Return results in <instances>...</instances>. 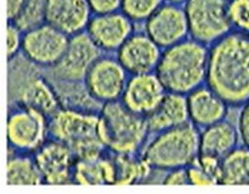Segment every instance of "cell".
<instances>
[{"mask_svg":"<svg viewBox=\"0 0 249 194\" xmlns=\"http://www.w3.org/2000/svg\"><path fill=\"white\" fill-rule=\"evenodd\" d=\"M21 30L13 23L10 22L6 30V48H8V56L9 59L14 58L18 51L21 49L22 47V38Z\"/></svg>","mask_w":249,"mask_h":194,"instance_id":"obj_29","label":"cell"},{"mask_svg":"<svg viewBox=\"0 0 249 194\" xmlns=\"http://www.w3.org/2000/svg\"><path fill=\"white\" fill-rule=\"evenodd\" d=\"M149 132H160L189 122L187 97L167 92L153 112L145 115Z\"/></svg>","mask_w":249,"mask_h":194,"instance_id":"obj_18","label":"cell"},{"mask_svg":"<svg viewBox=\"0 0 249 194\" xmlns=\"http://www.w3.org/2000/svg\"><path fill=\"white\" fill-rule=\"evenodd\" d=\"M88 34L101 50H118L134 34V22L123 13L114 12L90 18Z\"/></svg>","mask_w":249,"mask_h":194,"instance_id":"obj_15","label":"cell"},{"mask_svg":"<svg viewBox=\"0 0 249 194\" xmlns=\"http://www.w3.org/2000/svg\"><path fill=\"white\" fill-rule=\"evenodd\" d=\"M90 14L88 0H48L45 22L73 36L88 28Z\"/></svg>","mask_w":249,"mask_h":194,"instance_id":"obj_16","label":"cell"},{"mask_svg":"<svg viewBox=\"0 0 249 194\" xmlns=\"http://www.w3.org/2000/svg\"><path fill=\"white\" fill-rule=\"evenodd\" d=\"M69 40L68 35L45 22L24 32L21 49L31 62L52 67L64 55Z\"/></svg>","mask_w":249,"mask_h":194,"instance_id":"obj_9","label":"cell"},{"mask_svg":"<svg viewBox=\"0 0 249 194\" xmlns=\"http://www.w3.org/2000/svg\"><path fill=\"white\" fill-rule=\"evenodd\" d=\"M50 133L77 159L99 157L107 149L100 134V116L93 112L61 107L51 116Z\"/></svg>","mask_w":249,"mask_h":194,"instance_id":"obj_3","label":"cell"},{"mask_svg":"<svg viewBox=\"0 0 249 194\" xmlns=\"http://www.w3.org/2000/svg\"><path fill=\"white\" fill-rule=\"evenodd\" d=\"M99 116L101 139L114 154H135L150 133L145 116L129 111L118 100L103 104Z\"/></svg>","mask_w":249,"mask_h":194,"instance_id":"obj_5","label":"cell"},{"mask_svg":"<svg viewBox=\"0 0 249 194\" xmlns=\"http://www.w3.org/2000/svg\"><path fill=\"white\" fill-rule=\"evenodd\" d=\"M166 2H168V3H173V4H178V5H180V4H184L187 0H165Z\"/></svg>","mask_w":249,"mask_h":194,"instance_id":"obj_34","label":"cell"},{"mask_svg":"<svg viewBox=\"0 0 249 194\" xmlns=\"http://www.w3.org/2000/svg\"><path fill=\"white\" fill-rule=\"evenodd\" d=\"M21 106L34 108L48 118L61 108V102L54 85L42 77H35L24 84L19 95Z\"/></svg>","mask_w":249,"mask_h":194,"instance_id":"obj_20","label":"cell"},{"mask_svg":"<svg viewBox=\"0 0 249 194\" xmlns=\"http://www.w3.org/2000/svg\"><path fill=\"white\" fill-rule=\"evenodd\" d=\"M187 174H188V179H189V185H195V186H213L218 184L217 180H215L212 176L203 169V168L196 163L195 161L192 165L186 167Z\"/></svg>","mask_w":249,"mask_h":194,"instance_id":"obj_28","label":"cell"},{"mask_svg":"<svg viewBox=\"0 0 249 194\" xmlns=\"http://www.w3.org/2000/svg\"><path fill=\"white\" fill-rule=\"evenodd\" d=\"M34 160L40 171L43 183L68 185L74 183V169L77 158L70 148L58 140H52L36 150Z\"/></svg>","mask_w":249,"mask_h":194,"instance_id":"obj_11","label":"cell"},{"mask_svg":"<svg viewBox=\"0 0 249 194\" xmlns=\"http://www.w3.org/2000/svg\"><path fill=\"white\" fill-rule=\"evenodd\" d=\"M101 51L88 32L73 35L64 55L52 66L51 73L56 81L84 82L90 67L102 56Z\"/></svg>","mask_w":249,"mask_h":194,"instance_id":"obj_7","label":"cell"},{"mask_svg":"<svg viewBox=\"0 0 249 194\" xmlns=\"http://www.w3.org/2000/svg\"><path fill=\"white\" fill-rule=\"evenodd\" d=\"M238 130L242 143L249 147V102L242 106V111L239 116Z\"/></svg>","mask_w":249,"mask_h":194,"instance_id":"obj_31","label":"cell"},{"mask_svg":"<svg viewBox=\"0 0 249 194\" xmlns=\"http://www.w3.org/2000/svg\"><path fill=\"white\" fill-rule=\"evenodd\" d=\"M240 134L231 122L222 120L209 125L200 131V151L201 154L212 155L222 160L238 147Z\"/></svg>","mask_w":249,"mask_h":194,"instance_id":"obj_19","label":"cell"},{"mask_svg":"<svg viewBox=\"0 0 249 194\" xmlns=\"http://www.w3.org/2000/svg\"><path fill=\"white\" fill-rule=\"evenodd\" d=\"M91 13L96 15L108 14L121 9L122 0H88Z\"/></svg>","mask_w":249,"mask_h":194,"instance_id":"obj_30","label":"cell"},{"mask_svg":"<svg viewBox=\"0 0 249 194\" xmlns=\"http://www.w3.org/2000/svg\"><path fill=\"white\" fill-rule=\"evenodd\" d=\"M221 185H249V147H235L221 161Z\"/></svg>","mask_w":249,"mask_h":194,"instance_id":"obj_22","label":"cell"},{"mask_svg":"<svg viewBox=\"0 0 249 194\" xmlns=\"http://www.w3.org/2000/svg\"><path fill=\"white\" fill-rule=\"evenodd\" d=\"M113 159L116 166L115 185H134L142 183L149 178L153 168L140 155L135 154H114Z\"/></svg>","mask_w":249,"mask_h":194,"instance_id":"obj_23","label":"cell"},{"mask_svg":"<svg viewBox=\"0 0 249 194\" xmlns=\"http://www.w3.org/2000/svg\"><path fill=\"white\" fill-rule=\"evenodd\" d=\"M161 49L145 33H136L117 50V60L130 76L155 73Z\"/></svg>","mask_w":249,"mask_h":194,"instance_id":"obj_13","label":"cell"},{"mask_svg":"<svg viewBox=\"0 0 249 194\" xmlns=\"http://www.w3.org/2000/svg\"><path fill=\"white\" fill-rule=\"evenodd\" d=\"M127 80L126 70L117 58L101 56L90 67L84 84L90 96L103 105L121 98Z\"/></svg>","mask_w":249,"mask_h":194,"instance_id":"obj_10","label":"cell"},{"mask_svg":"<svg viewBox=\"0 0 249 194\" xmlns=\"http://www.w3.org/2000/svg\"><path fill=\"white\" fill-rule=\"evenodd\" d=\"M164 185H189L188 174L186 168H177V169L169 170L163 179Z\"/></svg>","mask_w":249,"mask_h":194,"instance_id":"obj_32","label":"cell"},{"mask_svg":"<svg viewBox=\"0 0 249 194\" xmlns=\"http://www.w3.org/2000/svg\"><path fill=\"white\" fill-rule=\"evenodd\" d=\"M48 0H25L22 9L14 21L22 32H27L43 24L45 21Z\"/></svg>","mask_w":249,"mask_h":194,"instance_id":"obj_25","label":"cell"},{"mask_svg":"<svg viewBox=\"0 0 249 194\" xmlns=\"http://www.w3.org/2000/svg\"><path fill=\"white\" fill-rule=\"evenodd\" d=\"M228 15L232 28L249 35V0L228 1Z\"/></svg>","mask_w":249,"mask_h":194,"instance_id":"obj_27","label":"cell"},{"mask_svg":"<svg viewBox=\"0 0 249 194\" xmlns=\"http://www.w3.org/2000/svg\"><path fill=\"white\" fill-rule=\"evenodd\" d=\"M25 0H8V18L9 21H14L20 13Z\"/></svg>","mask_w":249,"mask_h":194,"instance_id":"obj_33","label":"cell"},{"mask_svg":"<svg viewBox=\"0 0 249 194\" xmlns=\"http://www.w3.org/2000/svg\"><path fill=\"white\" fill-rule=\"evenodd\" d=\"M205 82L227 105L249 102V35L231 32L213 44Z\"/></svg>","mask_w":249,"mask_h":194,"instance_id":"obj_1","label":"cell"},{"mask_svg":"<svg viewBox=\"0 0 249 194\" xmlns=\"http://www.w3.org/2000/svg\"><path fill=\"white\" fill-rule=\"evenodd\" d=\"M43 183L40 171L34 159L24 155H15L9 158L6 164V184L32 185L36 186Z\"/></svg>","mask_w":249,"mask_h":194,"instance_id":"obj_24","label":"cell"},{"mask_svg":"<svg viewBox=\"0 0 249 194\" xmlns=\"http://www.w3.org/2000/svg\"><path fill=\"white\" fill-rule=\"evenodd\" d=\"M184 12L192 39L202 44H213L231 33L227 0H187Z\"/></svg>","mask_w":249,"mask_h":194,"instance_id":"obj_6","label":"cell"},{"mask_svg":"<svg viewBox=\"0 0 249 194\" xmlns=\"http://www.w3.org/2000/svg\"><path fill=\"white\" fill-rule=\"evenodd\" d=\"M186 97L189 122L198 128H205L225 120L228 105L207 85L196 88Z\"/></svg>","mask_w":249,"mask_h":194,"instance_id":"obj_17","label":"cell"},{"mask_svg":"<svg viewBox=\"0 0 249 194\" xmlns=\"http://www.w3.org/2000/svg\"><path fill=\"white\" fill-rule=\"evenodd\" d=\"M167 90L156 73L128 78L121 102L129 111L145 116L159 104Z\"/></svg>","mask_w":249,"mask_h":194,"instance_id":"obj_14","label":"cell"},{"mask_svg":"<svg viewBox=\"0 0 249 194\" xmlns=\"http://www.w3.org/2000/svg\"><path fill=\"white\" fill-rule=\"evenodd\" d=\"M50 132L48 116L34 108L20 106L11 113L6 126L9 144L20 151H36Z\"/></svg>","mask_w":249,"mask_h":194,"instance_id":"obj_8","label":"cell"},{"mask_svg":"<svg viewBox=\"0 0 249 194\" xmlns=\"http://www.w3.org/2000/svg\"><path fill=\"white\" fill-rule=\"evenodd\" d=\"M208 49L194 39H185L162 51L156 74L169 93L187 96L206 81Z\"/></svg>","mask_w":249,"mask_h":194,"instance_id":"obj_2","label":"cell"},{"mask_svg":"<svg viewBox=\"0 0 249 194\" xmlns=\"http://www.w3.org/2000/svg\"><path fill=\"white\" fill-rule=\"evenodd\" d=\"M145 34L163 49L185 40L189 32L184 9L163 3L145 21Z\"/></svg>","mask_w":249,"mask_h":194,"instance_id":"obj_12","label":"cell"},{"mask_svg":"<svg viewBox=\"0 0 249 194\" xmlns=\"http://www.w3.org/2000/svg\"><path fill=\"white\" fill-rule=\"evenodd\" d=\"M164 0H122L121 10L133 22H145Z\"/></svg>","mask_w":249,"mask_h":194,"instance_id":"obj_26","label":"cell"},{"mask_svg":"<svg viewBox=\"0 0 249 194\" xmlns=\"http://www.w3.org/2000/svg\"><path fill=\"white\" fill-rule=\"evenodd\" d=\"M200 151V130L192 122L157 132L141 153L142 159L157 170L186 168Z\"/></svg>","mask_w":249,"mask_h":194,"instance_id":"obj_4","label":"cell"},{"mask_svg":"<svg viewBox=\"0 0 249 194\" xmlns=\"http://www.w3.org/2000/svg\"><path fill=\"white\" fill-rule=\"evenodd\" d=\"M116 166L113 157L104 154L91 159H77L74 183L84 186L115 185Z\"/></svg>","mask_w":249,"mask_h":194,"instance_id":"obj_21","label":"cell"}]
</instances>
